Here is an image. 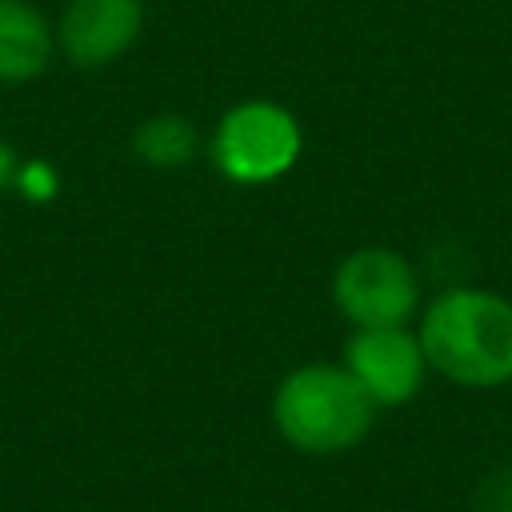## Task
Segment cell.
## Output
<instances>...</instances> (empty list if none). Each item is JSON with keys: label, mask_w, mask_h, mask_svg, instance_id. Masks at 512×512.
<instances>
[{"label": "cell", "mask_w": 512, "mask_h": 512, "mask_svg": "<svg viewBox=\"0 0 512 512\" xmlns=\"http://www.w3.org/2000/svg\"><path fill=\"white\" fill-rule=\"evenodd\" d=\"M416 336L428 368L460 388L512 380V300L488 288H444L424 308Z\"/></svg>", "instance_id": "cell-1"}, {"label": "cell", "mask_w": 512, "mask_h": 512, "mask_svg": "<svg viewBox=\"0 0 512 512\" xmlns=\"http://www.w3.org/2000/svg\"><path fill=\"white\" fill-rule=\"evenodd\" d=\"M376 420V404L344 364H300L272 392V424L284 444L308 456L356 448Z\"/></svg>", "instance_id": "cell-2"}, {"label": "cell", "mask_w": 512, "mask_h": 512, "mask_svg": "<svg viewBox=\"0 0 512 512\" xmlns=\"http://www.w3.org/2000/svg\"><path fill=\"white\" fill-rule=\"evenodd\" d=\"M304 136L288 108L272 100H244L228 108L212 132V164L232 184L280 180L300 160Z\"/></svg>", "instance_id": "cell-3"}, {"label": "cell", "mask_w": 512, "mask_h": 512, "mask_svg": "<svg viewBox=\"0 0 512 512\" xmlns=\"http://www.w3.org/2000/svg\"><path fill=\"white\" fill-rule=\"evenodd\" d=\"M332 300L352 328H404L420 304V276L396 248H356L336 264Z\"/></svg>", "instance_id": "cell-4"}, {"label": "cell", "mask_w": 512, "mask_h": 512, "mask_svg": "<svg viewBox=\"0 0 512 512\" xmlns=\"http://www.w3.org/2000/svg\"><path fill=\"white\" fill-rule=\"evenodd\" d=\"M344 368L376 408H400L424 388V348L408 328H356L344 344Z\"/></svg>", "instance_id": "cell-5"}, {"label": "cell", "mask_w": 512, "mask_h": 512, "mask_svg": "<svg viewBox=\"0 0 512 512\" xmlns=\"http://www.w3.org/2000/svg\"><path fill=\"white\" fill-rule=\"evenodd\" d=\"M144 28V0H68L60 48L76 68H104L124 56Z\"/></svg>", "instance_id": "cell-6"}, {"label": "cell", "mask_w": 512, "mask_h": 512, "mask_svg": "<svg viewBox=\"0 0 512 512\" xmlns=\"http://www.w3.org/2000/svg\"><path fill=\"white\" fill-rule=\"evenodd\" d=\"M52 60V28L28 0H0V84H24Z\"/></svg>", "instance_id": "cell-7"}, {"label": "cell", "mask_w": 512, "mask_h": 512, "mask_svg": "<svg viewBox=\"0 0 512 512\" xmlns=\"http://www.w3.org/2000/svg\"><path fill=\"white\" fill-rule=\"evenodd\" d=\"M132 152L148 164V168H184L196 152V132L184 116L176 112H160L136 124L132 132Z\"/></svg>", "instance_id": "cell-8"}, {"label": "cell", "mask_w": 512, "mask_h": 512, "mask_svg": "<svg viewBox=\"0 0 512 512\" xmlns=\"http://www.w3.org/2000/svg\"><path fill=\"white\" fill-rule=\"evenodd\" d=\"M16 188H20V196H24V200L48 204V200L60 192V176H56V168H52V164L32 160V164H20V172H16Z\"/></svg>", "instance_id": "cell-9"}, {"label": "cell", "mask_w": 512, "mask_h": 512, "mask_svg": "<svg viewBox=\"0 0 512 512\" xmlns=\"http://www.w3.org/2000/svg\"><path fill=\"white\" fill-rule=\"evenodd\" d=\"M472 512H512V468H496L480 480Z\"/></svg>", "instance_id": "cell-10"}, {"label": "cell", "mask_w": 512, "mask_h": 512, "mask_svg": "<svg viewBox=\"0 0 512 512\" xmlns=\"http://www.w3.org/2000/svg\"><path fill=\"white\" fill-rule=\"evenodd\" d=\"M16 172H20V164H16V152L0 140V188H8V184H16Z\"/></svg>", "instance_id": "cell-11"}]
</instances>
